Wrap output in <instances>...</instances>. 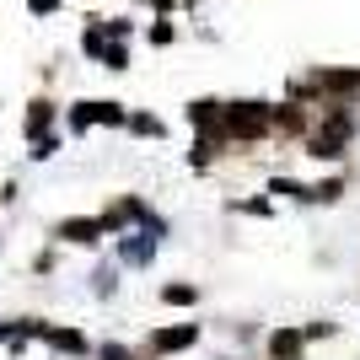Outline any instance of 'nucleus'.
Instances as JSON below:
<instances>
[{"label":"nucleus","mask_w":360,"mask_h":360,"mask_svg":"<svg viewBox=\"0 0 360 360\" xmlns=\"http://www.w3.org/2000/svg\"><path fill=\"white\" fill-rule=\"evenodd\" d=\"M274 129V108L264 103H231L221 108V135L226 140H264Z\"/></svg>","instance_id":"nucleus-1"},{"label":"nucleus","mask_w":360,"mask_h":360,"mask_svg":"<svg viewBox=\"0 0 360 360\" xmlns=\"http://www.w3.org/2000/svg\"><path fill=\"white\" fill-rule=\"evenodd\" d=\"M349 135H355V113H349V108H333V119L323 124L312 140H307V156H317V162H333V156H345Z\"/></svg>","instance_id":"nucleus-2"},{"label":"nucleus","mask_w":360,"mask_h":360,"mask_svg":"<svg viewBox=\"0 0 360 360\" xmlns=\"http://www.w3.org/2000/svg\"><path fill=\"white\" fill-rule=\"evenodd\" d=\"M162 231H167V226L156 221V215H150V221H146V231H135V237H129V242L119 248V253H124V264H146V258L156 253V242H162Z\"/></svg>","instance_id":"nucleus-3"},{"label":"nucleus","mask_w":360,"mask_h":360,"mask_svg":"<svg viewBox=\"0 0 360 360\" xmlns=\"http://www.w3.org/2000/svg\"><path fill=\"white\" fill-rule=\"evenodd\" d=\"M91 124H124V108L119 103H81L70 113V129H91Z\"/></svg>","instance_id":"nucleus-4"},{"label":"nucleus","mask_w":360,"mask_h":360,"mask_svg":"<svg viewBox=\"0 0 360 360\" xmlns=\"http://www.w3.org/2000/svg\"><path fill=\"white\" fill-rule=\"evenodd\" d=\"M199 339V323H183V328H162L150 333V355H172V349H188Z\"/></svg>","instance_id":"nucleus-5"},{"label":"nucleus","mask_w":360,"mask_h":360,"mask_svg":"<svg viewBox=\"0 0 360 360\" xmlns=\"http://www.w3.org/2000/svg\"><path fill=\"white\" fill-rule=\"evenodd\" d=\"M44 339L60 349V355H81V349H86V339H81L75 328H44Z\"/></svg>","instance_id":"nucleus-6"},{"label":"nucleus","mask_w":360,"mask_h":360,"mask_svg":"<svg viewBox=\"0 0 360 360\" xmlns=\"http://www.w3.org/2000/svg\"><path fill=\"white\" fill-rule=\"evenodd\" d=\"M103 231H108L103 221H65V226H60V237H65V242H97Z\"/></svg>","instance_id":"nucleus-7"},{"label":"nucleus","mask_w":360,"mask_h":360,"mask_svg":"<svg viewBox=\"0 0 360 360\" xmlns=\"http://www.w3.org/2000/svg\"><path fill=\"white\" fill-rule=\"evenodd\" d=\"M269 355H274V360H296V355H301V333L280 328V333L269 339Z\"/></svg>","instance_id":"nucleus-8"},{"label":"nucleus","mask_w":360,"mask_h":360,"mask_svg":"<svg viewBox=\"0 0 360 360\" xmlns=\"http://www.w3.org/2000/svg\"><path fill=\"white\" fill-rule=\"evenodd\" d=\"M81 49H86L91 60H103V54H108V22H91L86 38H81Z\"/></svg>","instance_id":"nucleus-9"},{"label":"nucleus","mask_w":360,"mask_h":360,"mask_svg":"<svg viewBox=\"0 0 360 360\" xmlns=\"http://www.w3.org/2000/svg\"><path fill=\"white\" fill-rule=\"evenodd\" d=\"M274 129H285V135H301V129H307V119H301L296 108H274Z\"/></svg>","instance_id":"nucleus-10"},{"label":"nucleus","mask_w":360,"mask_h":360,"mask_svg":"<svg viewBox=\"0 0 360 360\" xmlns=\"http://www.w3.org/2000/svg\"><path fill=\"white\" fill-rule=\"evenodd\" d=\"M49 119H54V108H49V103H32V113H27V135L38 140V135L49 129Z\"/></svg>","instance_id":"nucleus-11"},{"label":"nucleus","mask_w":360,"mask_h":360,"mask_svg":"<svg viewBox=\"0 0 360 360\" xmlns=\"http://www.w3.org/2000/svg\"><path fill=\"white\" fill-rule=\"evenodd\" d=\"M129 129H135V135H156V140H162V119H150V113H135Z\"/></svg>","instance_id":"nucleus-12"},{"label":"nucleus","mask_w":360,"mask_h":360,"mask_svg":"<svg viewBox=\"0 0 360 360\" xmlns=\"http://www.w3.org/2000/svg\"><path fill=\"white\" fill-rule=\"evenodd\" d=\"M194 296H199L194 285H167V290H162V301H172V307H188Z\"/></svg>","instance_id":"nucleus-13"},{"label":"nucleus","mask_w":360,"mask_h":360,"mask_svg":"<svg viewBox=\"0 0 360 360\" xmlns=\"http://www.w3.org/2000/svg\"><path fill=\"white\" fill-rule=\"evenodd\" d=\"M103 65H108V70H124V65H129V54H124V44H108Z\"/></svg>","instance_id":"nucleus-14"},{"label":"nucleus","mask_w":360,"mask_h":360,"mask_svg":"<svg viewBox=\"0 0 360 360\" xmlns=\"http://www.w3.org/2000/svg\"><path fill=\"white\" fill-rule=\"evenodd\" d=\"M60 6H65V0H27L32 16H49V11H60Z\"/></svg>","instance_id":"nucleus-15"},{"label":"nucleus","mask_w":360,"mask_h":360,"mask_svg":"<svg viewBox=\"0 0 360 360\" xmlns=\"http://www.w3.org/2000/svg\"><path fill=\"white\" fill-rule=\"evenodd\" d=\"M150 6H156V11H167V6H178V0H150Z\"/></svg>","instance_id":"nucleus-16"}]
</instances>
